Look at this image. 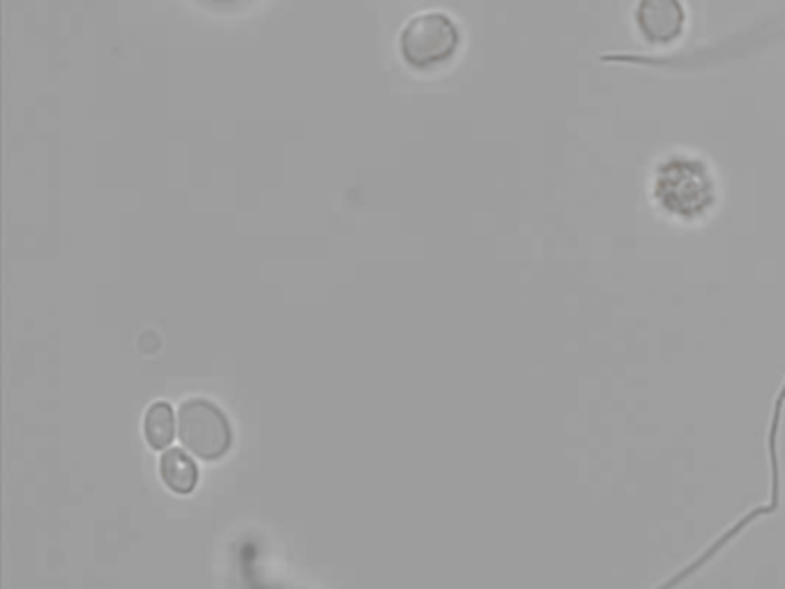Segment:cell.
Instances as JSON below:
<instances>
[{
    "instance_id": "obj_1",
    "label": "cell",
    "mask_w": 785,
    "mask_h": 589,
    "mask_svg": "<svg viewBox=\"0 0 785 589\" xmlns=\"http://www.w3.org/2000/svg\"><path fill=\"white\" fill-rule=\"evenodd\" d=\"M652 199L673 219L698 221L716 203L714 178L700 159L668 157L652 176Z\"/></svg>"
},
{
    "instance_id": "obj_5",
    "label": "cell",
    "mask_w": 785,
    "mask_h": 589,
    "mask_svg": "<svg viewBox=\"0 0 785 589\" xmlns=\"http://www.w3.org/2000/svg\"><path fill=\"white\" fill-rule=\"evenodd\" d=\"M159 472H162V479H164L166 486L171 491H176V493H180V495L192 493L194 486H197V481H199L197 462L180 449H168L162 456Z\"/></svg>"
},
{
    "instance_id": "obj_7",
    "label": "cell",
    "mask_w": 785,
    "mask_h": 589,
    "mask_svg": "<svg viewBox=\"0 0 785 589\" xmlns=\"http://www.w3.org/2000/svg\"><path fill=\"white\" fill-rule=\"evenodd\" d=\"M215 3H236V0H215Z\"/></svg>"
},
{
    "instance_id": "obj_2",
    "label": "cell",
    "mask_w": 785,
    "mask_h": 589,
    "mask_svg": "<svg viewBox=\"0 0 785 589\" xmlns=\"http://www.w3.org/2000/svg\"><path fill=\"white\" fill-rule=\"evenodd\" d=\"M461 45V33L454 21L442 12H424L413 16L401 31L399 49L403 60L415 70H433L452 60Z\"/></svg>"
},
{
    "instance_id": "obj_4",
    "label": "cell",
    "mask_w": 785,
    "mask_h": 589,
    "mask_svg": "<svg viewBox=\"0 0 785 589\" xmlns=\"http://www.w3.org/2000/svg\"><path fill=\"white\" fill-rule=\"evenodd\" d=\"M635 28L650 45H673L687 28V10L682 0H639Z\"/></svg>"
},
{
    "instance_id": "obj_3",
    "label": "cell",
    "mask_w": 785,
    "mask_h": 589,
    "mask_svg": "<svg viewBox=\"0 0 785 589\" xmlns=\"http://www.w3.org/2000/svg\"><path fill=\"white\" fill-rule=\"evenodd\" d=\"M180 440L203 460H217L230 447V429L224 412L203 398L185 401L178 412Z\"/></svg>"
},
{
    "instance_id": "obj_6",
    "label": "cell",
    "mask_w": 785,
    "mask_h": 589,
    "mask_svg": "<svg viewBox=\"0 0 785 589\" xmlns=\"http://www.w3.org/2000/svg\"><path fill=\"white\" fill-rule=\"evenodd\" d=\"M176 433V422H174V410L168 404L159 401L155 406H151L145 414V437L155 449H164L171 445Z\"/></svg>"
}]
</instances>
